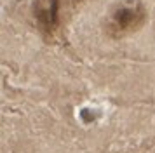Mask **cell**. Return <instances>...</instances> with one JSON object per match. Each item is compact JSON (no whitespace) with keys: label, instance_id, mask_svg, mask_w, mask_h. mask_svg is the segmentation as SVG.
<instances>
[{"label":"cell","instance_id":"6da1fadb","mask_svg":"<svg viewBox=\"0 0 155 153\" xmlns=\"http://www.w3.org/2000/svg\"><path fill=\"white\" fill-rule=\"evenodd\" d=\"M148 14L145 5L138 0L122 2L115 7L106 21L105 30L106 35L112 38H124L127 35L136 33L138 30L145 26Z\"/></svg>","mask_w":155,"mask_h":153},{"label":"cell","instance_id":"7a4b0ae2","mask_svg":"<svg viewBox=\"0 0 155 153\" xmlns=\"http://www.w3.org/2000/svg\"><path fill=\"white\" fill-rule=\"evenodd\" d=\"M61 0H33L31 18L45 40H54L61 30Z\"/></svg>","mask_w":155,"mask_h":153}]
</instances>
